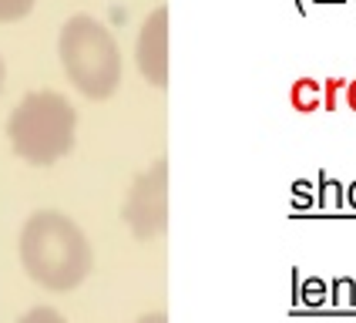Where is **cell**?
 I'll use <instances>...</instances> for the list:
<instances>
[{
  "label": "cell",
  "instance_id": "obj_1",
  "mask_svg": "<svg viewBox=\"0 0 356 323\" xmlns=\"http://www.w3.org/2000/svg\"><path fill=\"white\" fill-rule=\"evenodd\" d=\"M17 253L24 273L54 293L81 286L95 266V253L84 229L58 209H40L20 226Z\"/></svg>",
  "mask_w": 356,
  "mask_h": 323
},
{
  "label": "cell",
  "instance_id": "obj_2",
  "mask_svg": "<svg viewBox=\"0 0 356 323\" xmlns=\"http://www.w3.org/2000/svg\"><path fill=\"white\" fill-rule=\"evenodd\" d=\"M78 111L60 91H31L7 118V139L14 155L27 165H54L74 145Z\"/></svg>",
  "mask_w": 356,
  "mask_h": 323
},
{
  "label": "cell",
  "instance_id": "obj_3",
  "mask_svg": "<svg viewBox=\"0 0 356 323\" xmlns=\"http://www.w3.org/2000/svg\"><path fill=\"white\" fill-rule=\"evenodd\" d=\"M58 54L67 81L84 98L104 101L121 84V51L111 31L91 14H74L64 20L58 38Z\"/></svg>",
  "mask_w": 356,
  "mask_h": 323
},
{
  "label": "cell",
  "instance_id": "obj_4",
  "mask_svg": "<svg viewBox=\"0 0 356 323\" xmlns=\"http://www.w3.org/2000/svg\"><path fill=\"white\" fill-rule=\"evenodd\" d=\"M124 226L141 242L155 239L168 229V162H152L138 179L131 182L124 205H121Z\"/></svg>",
  "mask_w": 356,
  "mask_h": 323
},
{
  "label": "cell",
  "instance_id": "obj_5",
  "mask_svg": "<svg viewBox=\"0 0 356 323\" xmlns=\"http://www.w3.org/2000/svg\"><path fill=\"white\" fill-rule=\"evenodd\" d=\"M135 61L148 84L168 88V7L152 10L141 24L138 44H135Z\"/></svg>",
  "mask_w": 356,
  "mask_h": 323
},
{
  "label": "cell",
  "instance_id": "obj_6",
  "mask_svg": "<svg viewBox=\"0 0 356 323\" xmlns=\"http://www.w3.org/2000/svg\"><path fill=\"white\" fill-rule=\"evenodd\" d=\"M289 101H293V108L302 111V115L323 108V81H316V78L293 81V88H289Z\"/></svg>",
  "mask_w": 356,
  "mask_h": 323
},
{
  "label": "cell",
  "instance_id": "obj_7",
  "mask_svg": "<svg viewBox=\"0 0 356 323\" xmlns=\"http://www.w3.org/2000/svg\"><path fill=\"white\" fill-rule=\"evenodd\" d=\"M17 323H67V320L60 317L54 306H34V310H27Z\"/></svg>",
  "mask_w": 356,
  "mask_h": 323
},
{
  "label": "cell",
  "instance_id": "obj_8",
  "mask_svg": "<svg viewBox=\"0 0 356 323\" xmlns=\"http://www.w3.org/2000/svg\"><path fill=\"white\" fill-rule=\"evenodd\" d=\"M34 0H0V20H20L24 14H31Z\"/></svg>",
  "mask_w": 356,
  "mask_h": 323
},
{
  "label": "cell",
  "instance_id": "obj_9",
  "mask_svg": "<svg viewBox=\"0 0 356 323\" xmlns=\"http://www.w3.org/2000/svg\"><path fill=\"white\" fill-rule=\"evenodd\" d=\"M343 91H346V81H343V78H330V81H323V108H330V111H333Z\"/></svg>",
  "mask_w": 356,
  "mask_h": 323
},
{
  "label": "cell",
  "instance_id": "obj_10",
  "mask_svg": "<svg viewBox=\"0 0 356 323\" xmlns=\"http://www.w3.org/2000/svg\"><path fill=\"white\" fill-rule=\"evenodd\" d=\"M333 303H339V306L356 303V283L353 280H337L333 283Z\"/></svg>",
  "mask_w": 356,
  "mask_h": 323
},
{
  "label": "cell",
  "instance_id": "obj_11",
  "mask_svg": "<svg viewBox=\"0 0 356 323\" xmlns=\"http://www.w3.org/2000/svg\"><path fill=\"white\" fill-rule=\"evenodd\" d=\"M299 297L309 303V306H316V303L326 300V286H323V280H306L302 290H299Z\"/></svg>",
  "mask_w": 356,
  "mask_h": 323
},
{
  "label": "cell",
  "instance_id": "obj_12",
  "mask_svg": "<svg viewBox=\"0 0 356 323\" xmlns=\"http://www.w3.org/2000/svg\"><path fill=\"white\" fill-rule=\"evenodd\" d=\"M323 192H319V202H323V205H339V202H343V185H339V182H333V179H326V175H323Z\"/></svg>",
  "mask_w": 356,
  "mask_h": 323
},
{
  "label": "cell",
  "instance_id": "obj_13",
  "mask_svg": "<svg viewBox=\"0 0 356 323\" xmlns=\"http://www.w3.org/2000/svg\"><path fill=\"white\" fill-rule=\"evenodd\" d=\"M293 205H296V209L313 205V185H309V182H296V185H293Z\"/></svg>",
  "mask_w": 356,
  "mask_h": 323
},
{
  "label": "cell",
  "instance_id": "obj_14",
  "mask_svg": "<svg viewBox=\"0 0 356 323\" xmlns=\"http://www.w3.org/2000/svg\"><path fill=\"white\" fill-rule=\"evenodd\" d=\"M138 323H168V313H161V310L159 313H145Z\"/></svg>",
  "mask_w": 356,
  "mask_h": 323
},
{
  "label": "cell",
  "instance_id": "obj_15",
  "mask_svg": "<svg viewBox=\"0 0 356 323\" xmlns=\"http://www.w3.org/2000/svg\"><path fill=\"white\" fill-rule=\"evenodd\" d=\"M346 104L356 111V81H350V84H346Z\"/></svg>",
  "mask_w": 356,
  "mask_h": 323
},
{
  "label": "cell",
  "instance_id": "obj_16",
  "mask_svg": "<svg viewBox=\"0 0 356 323\" xmlns=\"http://www.w3.org/2000/svg\"><path fill=\"white\" fill-rule=\"evenodd\" d=\"M350 202H353V205H356V182H353V185H350Z\"/></svg>",
  "mask_w": 356,
  "mask_h": 323
},
{
  "label": "cell",
  "instance_id": "obj_17",
  "mask_svg": "<svg viewBox=\"0 0 356 323\" xmlns=\"http://www.w3.org/2000/svg\"><path fill=\"white\" fill-rule=\"evenodd\" d=\"M0 88H3V61H0Z\"/></svg>",
  "mask_w": 356,
  "mask_h": 323
},
{
  "label": "cell",
  "instance_id": "obj_18",
  "mask_svg": "<svg viewBox=\"0 0 356 323\" xmlns=\"http://www.w3.org/2000/svg\"><path fill=\"white\" fill-rule=\"evenodd\" d=\"M316 3H339V0H316Z\"/></svg>",
  "mask_w": 356,
  "mask_h": 323
}]
</instances>
